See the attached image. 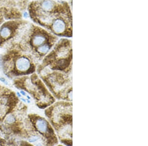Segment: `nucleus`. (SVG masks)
<instances>
[{
	"label": "nucleus",
	"instance_id": "1",
	"mask_svg": "<svg viewBox=\"0 0 148 146\" xmlns=\"http://www.w3.org/2000/svg\"><path fill=\"white\" fill-rule=\"evenodd\" d=\"M45 109V115L58 141L65 146H72V102L60 101Z\"/></svg>",
	"mask_w": 148,
	"mask_h": 146
},
{
	"label": "nucleus",
	"instance_id": "2",
	"mask_svg": "<svg viewBox=\"0 0 148 146\" xmlns=\"http://www.w3.org/2000/svg\"><path fill=\"white\" fill-rule=\"evenodd\" d=\"M72 43L70 38L63 37L58 40L37 67L36 71L47 68L51 71L72 72Z\"/></svg>",
	"mask_w": 148,
	"mask_h": 146
},
{
	"label": "nucleus",
	"instance_id": "3",
	"mask_svg": "<svg viewBox=\"0 0 148 146\" xmlns=\"http://www.w3.org/2000/svg\"><path fill=\"white\" fill-rule=\"evenodd\" d=\"M37 72L56 99L72 102V72L51 71L47 68Z\"/></svg>",
	"mask_w": 148,
	"mask_h": 146
},
{
	"label": "nucleus",
	"instance_id": "4",
	"mask_svg": "<svg viewBox=\"0 0 148 146\" xmlns=\"http://www.w3.org/2000/svg\"><path fill=\"white\" fill-rule=\"evenodd\" d=\"M14 84L18 89L24 90L30 94L40 109H46L56 102V98L37 73L14 78Z\"/></svg>",
	"mask_w": 148,
	"mask_h": 146
},
{
	"label": "nucleus",
	"instance_id": "5",
	"mask_svg": "<svg viewBox=\"0 0 148 146\" xmlns=\"http://www.w3.org/2000/svg\"><path fill=\"white\" fill-rule=\"evenodd\" d=\"M0 62L3 73L11 79L29 75L37 70V62L26 55L17 56L10 59L0 58Z\"/></svg>",
	"mask_w": 148,
	"mask_h": 146
},
{
	"label": "nucleus",
	"instance_id": "6",
	"mask_svg": "<svg viewBox=\"0 0 148 146\" xmlns=\"http://www.w3.org/2000/svg\"><path fill=\"white\" fill-rule=\"evenodd\" d=\"M28 117L36 130L45 139L48 146L58 144L56 132L47 119L36 114H30Z\"/></svg>",
	"mask_w": 148,
	"mask_h": 146
},
{
	"label": "nucleus",
	"instance_id": "7",
	"mask_svg": "<svg viewBox=\"0 0 148 146\" xmlns=\"http://www.w3.org/2000/svg\"><path fill=\"white\" fill-rule=\"evenodd\" d=\"M15 92L0 85V123L15 110L19 103Z\"/></svg>",
	"mask_w": 148,
	"mask_h": 146
},
{
	"label": "nucleus",
	"instance_id": "8",
	"mask_svg": "<svg viewBox=\"0 0 148 146\" xmlns=\"http://www.w3.org/2000/svg\"><path fill=\"white\" fill-rule=\"evenodd\" d=\"M11 35V31L8 28H3L0 32V36L3 39H7Z\"/></svg>",
	"mask_w": 148,
	"mask_h": 146
},
{
	"label": "nucleus",
	"instance_id": "9",
	"mask_svg": "<svg viewBox=\"0 0 148 146\" xmlns=\"http://www.w3.org/2000/svg\"><path fill=\"white\" fill-rule=\"evenodd\" d=\"M0 80L2 81V82L5 83L6 84H8L7 83V82L6 81V80H5V78H0Z\"/></svg>",
	"mask_w": 148,
	"mask_h": 146
},
{
	"label": "nucleus",
	"instance_id": "10",
	"mask_svg": "<svg viewBox=\"0 0 148 146\" xmlns=\"http://www.w3.org/2000/svg\"><path fill=\"white\" fill-rule=\"evenodd\" d=\"M20 94H23V96H26L25 92H24V91H20Z\"/></svg>",
	"mask_w": 148,
	"mask_h": 146
}]
</instances>
